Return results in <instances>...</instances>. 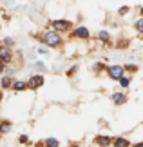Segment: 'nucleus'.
Segmentation results:
<instances>
[{"mask_svg": "<svg viewBox=\"0 0 143 147\" xmlns=\"http://www.w3.org/2000/svg\"><path fill=\"white\" fill-rule=\"evenodd\" d=\"M4 69H5V64H4L2 60H0V75H2V73H4Z\"/></svg>", "mask_w": 143, "mask_h": 147, "instance_id": "6ab92c4d", "label": "nucleus"}, {"mask_svg": "<svg viewBox=\"0 0 143 147\" xmlns=\"http://www.w3.org/2000/svg\"><path fill=\"white\" fill-rule=\"evenodd\" d=\"M140 13H141V16H143V7H141V9H140Z\"/></svg>", "mask_w": 143, "mask_h": 147, "instance_id": "5701e85b", "label": "nucleus"}, {"mask_svg": "<svg viewBox=\"0 0 143 147\" xmlns=\"http://www.w3.org/2000/svg\"><path fill=\"white\" fill-rule=\"evenodd\" d=\"M45 147H58V140L56 138H47L45 140Z\"/></svg>", "mask_w": 143, "mask_h": 147, "instance_id": "ddd939ff", "label": "nucleus"}, {"mask_svg": "<svg viewBox=\"0 0 143 147\" xmlns=\"http://www.w3.org/2000/svg\"><path fill=\"white\" fill-rule=\"evenodd\" d=\"M0 84H2V87H4V89H9V87H13V84H15V82L11 80L9 76H4V78H2V82H0Z\"/></svg>", "mask_w": 143, "mask_h": 147, "instance_id": "9b49d317", "label": "nucleus"}, {"mask_svg": "<svg viewBox=\"0 0 143 147\" xmlns=\"http://www.w3.org/2000/svg\"><path fill=\"white\" fill-rule=\"evenodd\" d=\"M44 82H45V78L42 75H31L29 82H27V87L29 89H38V87L44 86Z\"/></svg>", "mask_w": 143, "mask_h": 147, "instance_id": "f03ea898", "label": "nucleus"}, {"mask_svg": "<svg viewBox=\"0 0 143 147\" xmlns=\"http://www.w3.org/2000/svg\"><path fill=\"white\" fill-rule=\"evenodd\" d=\"M9 131H11V122H7V120L0 122V134H5Z\"/></svg>", "mask_w": 143, "mask_h": 147, "instance_id": "1a4fd4ad", "label": "nucleus"}, {"mask_svg": "<svg viewBox=\"0 0 143 147\" xmlns=\"http://www.w3.org/2000/svg\"><path fill=\"white\" fill-rule=\"evenodd\" d=\"M127 69H129V71H136V69H138V67H136L134 64H129V65H127Z\"/></svg>", "mask_w": 143, "mask_h": 147, "instance_id": "a211bd4d", "label": "nucleus"}, {"mask_svg": "<svg viewBox=\"0 0 143 147\" xmlns=\"http://www.w3.org/2000/svg\"><path fill=\"white\" fill-rule=\"evenodd\" d=\"M11 58H13V55H11L9 47H2V49H0V60H2L4 64H9Z\"/></svg>", "mask_w": 143, "mask_h": 147, "instance_id": "39448f33", "label": "nucleus"}, {"mask_svg": "<svg viewBox=\"0 0 143 147\" xmlns=\"http://www.w3.org/2000/svg\"><path fill=\"white\" fill-rule=\"evenodd\" d=\"M98 38H100V40H103V42H107L109 40V33L107 31H100L98 33Z\"/></svg>", "mask_w": 143, "mask_h": 147, "instance_id": "4468645a", "label": "nucleus"}, {"mask_svg": "<svg viewBox=\"0 0 143 147\" xmlns=\"http://www.w3.org/2000/svg\"><path fill=\"white\" fill-rule=\"evenodd\" d=\"M26 87H27V84L26 82H20V80L13 84V89H15V91H24Z\"/></svg>", "mask_w": 143, "mask_h": 147, "instance_id": "f8f14e48", "label": "nucleus"}, {"mask_svg": "<svg viewBox=\"0 0 143 147\" xmlns=\"http://www.w3.org/2000/svg\"><path fill=\"white\" fill-rule=\"evenodd\" d=\"M4 44H5V47H9V46H13V40H11V38H5Z\"/></svg>", "mask_w": 143, "mask_h": 147, "instance_id": "f3484780", "label": "nucleus"}, {"mask_svg": "<svg viewBox=\"0 0 143 147\" xmlns=\"http://www.w3.org/2000/svg\"><path fill=\"white\" fill-rule=\"evenodd\" d=\"M136 31H140L143 35V18H140L138 22H136Z\"/></svg>", "mask_w": 143, "mask_h": 147, "instance_id": "2eb2a0df", "label": "nucleus"}, {"mask_svg": "<svg viewBox=\"0 0 143 147\" xmlns=\"http://www.w3.org/2000/svg\"><path fill=\"white\" fill-rule=\"evenodd\" d=\"M0 49H2V44H0Z\"/></svg>", "mask_w": 143, "mask_h": 147, "instance_id": "b1692460", "label": "nucleus"}, {"mask_svg": "<svg viewBox=\"0 0 143 147\" xmlns=\"http://www.w3.org/2000/svg\"><path fill=\"white\" fill-rule=\"evenodd\" d=\"M74 36L76 38H89L91 33H89L87 27H78V29H74Z\"/></svg>", "mask_w": 143, "mask_h": 147, "instance_id": "0eeeda50", "label": "nucleus"}, {"mask_svg": "<svg viewBox=\"0 0 143 147\" xmlns=\"http://www.w3.org/2000/svg\"><path fill=\"white\" fill-rule=\"evenodd\" d=\"M127 11H129V7H122V9H120V15H125Z\"/></svg>", "mask_w": 143, "mask_h": 147, "instance_id": "412c9836", "label": "nucleus"}, {"mask_svg": "<svg viewBox=\"0 0 143 147\" xmlns=\"http://www.w3.org/2000/svg\"><path fill=\"white\" fill-rule=\"evenodd\" d=\"M132 147H143V142H140V144H136V145H132Z\"/></svg>", "mask_w": 143, "mask_h": 147, "instance_id": "4be33fe9", "label": "nucleus"}, {"mask_svg": "<svg viewBox=\"0 0 143 147\" xmlns=\"http://www.w3.org/2000/svg\"><path fill=\"white\" fill-rule=\"evenodd\" d=\"M53 27H54V31L56 33H65V31H69L71 29V22H67V20H54L53 22Z\"/></svg>", "mask_w": 143, "mask_h": 147, "instance_id": "20e7f679", "label": "nucleus"}, {"mask_svg": "<svg viewBox=\"0 0 143 147\" xmlns=\"http://www.w3.org/2000/svg\"><path fill=\"white\" fill-rule=\"evenodd\" d=\"M120 84H122V87H127L129 84H130V80H129L127 76H122V78H120Z\"/></svg>", "mask_w": 143, "mask_h": 147, "instance_id": "dca6fc26", "label": "nucleus"}, {"mask_svg": "<svg viewBox=\"0 0 143 147\" xmlns=\"http://www.w3.org/2000/svg\"><path fill=\"white\" fill-rule=\"evenodd\" d=\"M123 71H125V67H122V65H111V67L107 69L109 76L114 78V80H120V78L123 76Z\"/></svg>", "mask_w": 143, "mask_h": 147, "instance_id": "7ed1b4c3", "label": "nucleus"}, {"mask_svg": "<svg viewBox=\"0 0 143 147\" xmlns=\"http://www.w3.org/2000/svg\"><path fill=\"white\" fill-rule=\"evenodd\" d=\"M44 42H45V46L60 47V46H62V36H60V33H56V31L53 29V31H47V33L44 35Z\"/></svg>", "mask_w": 143, "mask_h": 147, "instance_id": "f257e3e1", "label": "nucleus"}, {"mask_svg": "<svg viewBox=\"0 0 143 147\" xmlns=\"http://www.w3.org/2000/svg\"><path fill=\"white\" fill-rule=\"evenodd\" d=\"M96 144H98L100 147H109L111 145V138L109 136H98L96 138Z\"/></svg>", "mask_w": 143, "mask_h": 147, "instance_id": "6e6552de", "label": "nucleus"}, {"mask_svg": "<svg viewBox=\"0 0 143 147\" xmlns=\"http://www.w3.org/2000/svg\"><path fill=\"white\" fill-rule=\"evenodd\" d=\"M20 142H22V144L27 142V136H26V134H22V136H20Z\"/></svg>", "mask_w": 143, "mask_h": 147, "instance_id": "aec40b11", "label": "nucleus"}, {"mask_svg": "<svg viewBox=\"0 0 143 147\" xmlns=\"http://www.w3.org/2000/svg\"><path fill=\"white\" fill-rule=\"evenodd\" d=\"M112 144H114V147H130L129 140H125V138H116Z\"/></svg>", "mask_w": 143, "mask_h": 147, "instance_id": "9d476101", "label": "nucleus"}, {"mask_svg": "<svg viewBox=\"0 0 143 147\" xmlns=\"http://www.w3.org/2000/svg\"><path fill=\"white\" fill-rule=\"evenodd\" d=\"M112 102L118 104V105H123V104H127V96H125L123 93H114L112 94Z\"/></svg>", "mask_w": 143, "mask_h": 147, "instance_id": "423d86ee", "label": "nucleus"}]
</instances>
